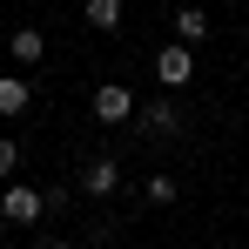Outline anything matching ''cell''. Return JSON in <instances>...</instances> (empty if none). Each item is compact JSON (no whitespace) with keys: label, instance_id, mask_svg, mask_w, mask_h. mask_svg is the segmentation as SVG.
<instances>
[{"label":"cell","instance_id":"cell-1","mask_svg":"<svg viewBox=\"0 0 249 249\" xmlns=\"http://www.w3.org/2000/svg\"><path fill=\"white\" fill-rule=\"evenodd\" d=\"M135 128H142L148 148H168V142L182 135V108H175V101H148V108H135Z\"/></svg>","mask_w":249,"mask_h":249},{"label":"cell","instance_id":"cell-2","mask_svg":"<svg viewBox=\"0 0 249 249\" xmlns=\"http://www.w3.org/2000/svg\"><path fill=\"white\" fill-rule=\"evenodd\" d=\"M0 215H7V222H20V229H34V222L47 215V196L20 189V182H7V196H0Z\"/></svg>","mask_w":249,"mask_h":249},{"label":"cell","instance_id":"cell-3","mask_svg":"<svg viewBox=\"0 0 249 249\" xmlns=\"http://www.w3.org/2000/svg\"><path fill=\"white\" fill-rule=\"evenodd\" d=\"M135 108H142V101H135V94H128L122 81L94 88V115H101V122H135Z\"/></svg>","mask_w":249,"mask_h":249},{"label":"cell","instance_id":"cell-4","mask_svg":"<svg viewBox=\"0 0 249 249\" xmlns=\"http://www.w3.org/2000/svg\"><path fill=\"white\" fill-rule=\"evenodd\" d=\"M81 189H88V196H115V189H122V162H115V155H88Z\"/></svg>","mask_w":249,"mask_h":249},{"label":"cell","instance_id":"cell-5","mask_svg":"<svg viewBox=\"0 0 249 249\" xmlns=\"http://www.w3.org/2000/svg\"><path fill=\"white\" fill-rule=\"evenodd\" d=\"M155 74H162L168 88H182V81H189V74H196V54H189V47L175 41V47H168V54H162V61H155Z\"/></svg>","mask_w":249,"mask_h":249},{"label":"cell","instance_id":"cell-6","mask_svg":"<svg viewBox=\"0 0 249 249\" xmlns=\"http://www.w3.org/2000/svg\"><path fill=\"white\" fill-rule=\"evenodd\" d=\"M202 34H209V14H202V7H175V41L196 47Z\"/></svg>","mask_w":249,"mask_h":249},{"label":"cell","instance_id":"cell-7","mask_svg":"<svg viewBox=\"0 0 249 249\" xmlns=\"http://www.w3.org/2000/svg\"><path fill=\"white\" fill-rule=\"evenodd\" d=\"M88 20L108 34V27H122V0H88Z\"/></svg>","mask_w":249,"mask_h":249},{"label":"cell","instance_id":"cell-8","mask_svg":"<svg viewBox=\"0 0 249 249\" xmlns=\"http://www.w3.org/2000/svg\"><path fill=\"white\" fill-rule=\"evenodd\" d=\"M14 54H20V61H41V54H47L41 27H20V34H14Z\"/></svg>","mask_w":249,"mask_h":249},{"label":"cell","instance_id":"cell-9","mask_svg":"<svg viewBox=\"0 0 249 249\" xmlns=\"http://www.w3.org/2000/svg\"><path fill=\"white\" fill-rule=\"evenodd\" d=\"M27 108V88L20 81H0V115H20Z\"/></svg>","mask_w":249,"mask_h":249},{"label":"cell","instance_id":"cell-10","mask_svg":"<svg viewBox=\"0 0 249 249\" xmlns=\"http://www.w3.org/2000/svg\"><path fill=\"white\" fill-rule=\"evenodd\" d=\"M14 168H20V148H14V142H0V182H14Z\"/></svg>","mask_w":249,"mask_h":249},{"label":"cell","instance_id":"cell-11","mask_svg":"<svg viewBox=\"0 0 249 249\" xmlns=\"http://www.w3.org/2000/svg\"><path fill=\"white\" fill-rule=\"evenodd\" d=\"M34 249H74V243H68V236H41Z\"/></svg>","mask_w":249,"mask_h":249}]
</instances>
